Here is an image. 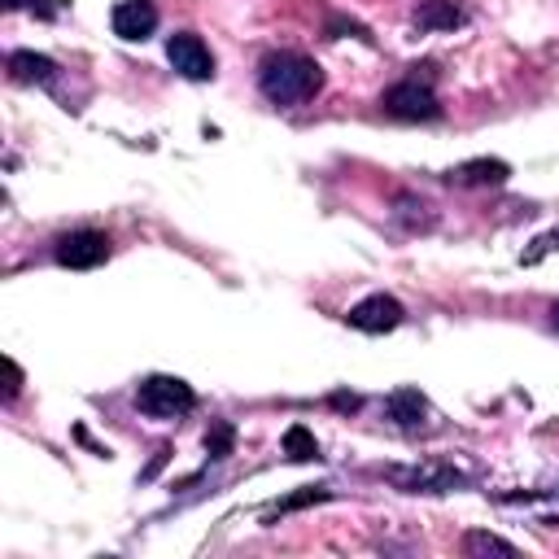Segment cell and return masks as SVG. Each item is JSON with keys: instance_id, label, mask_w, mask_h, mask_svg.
I'll use <instances>...</instances> for the list:
<instances>
[{"instance_id": "cell-20", "label": "cell", "mask_w": 559, "mask_h": 559, "mask_svg": "<svg viewBox=\"0 0 559 559\" xmlns=\"http://www.w3.org/2000/svg\"><path fill=\"white\" fill-rule=\"evenodd\" d=\"M332 406H341V411H354V406H358V397H354V393H336V397H332Z\"/></svg>"}, {"instance_id": "cell-17", "label": "cell", "mask_w": 559, "mask_h": 559, "mask_svg": "<svg viewBox=\"0 0 559 559\" xmlns=\"http://www.w3.org/2000/svg\"><path fill=\"white\" fill-rule=\"evenodd\" d=\"M323 498H328V489H314V485H310L306 493H297V498H284V502H280V511H293V507H306V502H323Z\"/></svg>"}, {"instance_id": "cell-11", "label": "cell", "mask_w": 559, "mask_h": 559, "mask_svg": "<svg viewBox=\"0 0 559 559\" xmlns=\"http://www.w3.org/2000/svg\"><path fill=\"white\" fill-rule=\"evenodd\" d=\"M393 480L402 485V489H411V493H445V489H454L463 476L459 472H450V467H424V472H393Z\"/></svg>"}, {"instance_id": "cell-2", "label": "cell", "mask_w": 559, "mask_h": 559, "mask_svg": "<svg viewBox=\"0 0 559 559\" xmlns=\"http://www.w3.org/2000/svg\"><path fill=\"white\" fill-rule=\"evenodd\" d=\"M135 406L144 415H153V419H179V415H188L197 406V389L188 380H179V376H162L157 371V376H144L140 380Z\"/></svg>"}, {"instance_id": "cell-7", "label": "cell", "mask_w": 559, "mask_h": 559, "mask_svg": "<svg viewBox=\"0 0 559 559\" xmlns=\"http://www.w3.org/2000/svg\"><path fill=\"white\" fill-rule=\"evenodd\" d=\"M109 26L118 39H148L157 31V4L153 0H118L109 13Z\"/></svg>"}, {"instance_id": "cell-10", "label": "cell", "mask_w": 559, "mask_h": 559, "mask_svg": "<svg viewBox=\"0 0 559 559\" xmlns=\"http://www.w3.org/2000/svg\"><path fill=\"white\" fill-rule=\"evenodd\" d=\"M384 415H389L397 428H419V424H424V415H428V402H424V393H419V389L402 384V389H393V393L384 397Z\"/></svg>"}, {"instance_id": "cell-16", "label": "cell", "mask_w": 559, "mask_h": 559, "mask_svg": "<svg viewBox=\"0 0 559 559\" xmlns=\"http://www.w3.org/2000/svg\"><path fill=\"white\" fill-rule=\"evenodd\" d=\"M9 9H26V13H35V17H57V0H4Z\"/></svg>"}, {"instance_id": "cell-21", "label": "cell", "mask_w": 559, "mask_h": 559, "mask_svg": "<svg viewBox=\"0 0 559 559\" xmlns=\"http://www.w3.org/2000/svg\"><path fill=\"white\" fill-rule=\"evenodd\" d=\"M550 314H555V328H559V301H555V310H550Z\"/></svg>"}, {"instance_id": "cell-4", "label": "cell", "mask_w": 559, "mask_h": 559, "mask_svg": "<svg viewBox=\"0 0 559 559\" xmlns=\"http://www.w3.org/2000/svg\"><path fill=\"white\" fill-rule=\"evenodd\" d=\"M380 105H384L389 118H402V122H432V118H441V105H437L432 87L419 83V79L393 83V87L380 96Z\"/></svg>"}, {"instance_id": "cell-13", "label": "cell", "mask_w": 559, "mask_h": 559, "mask_svg": "<svg viewBox=\"0 0 559 559\" xmlns=\"http://www.w3.org/2000/svg\"><path fill=\"white\" fill-rule=\"evenodd\" d=\"M284 454H288V459H297V463L319 459V441H314V432H310L306 424H293V428L284 432Z\"/></svg>"}, {"instance_id": "cell-8", "label": "cell", "mask_w": 559, "mask_h": 559, "mask_svg": "<svg viewBox=\"0 0 559 559\" xmlns=\"http://www.w3.org/2000/svg\"><path fill=\"white\" fill-rule=\"evenodd\" d=\"M441 179H445V183H454V188H498V183H507V179H511V166H507V162H498V157H472V162L450 166Z\"/></svg>"}, {"instance_id": "cell-6", "label": "cell", "mask_w": 559, "mask_h": 559, "mask_svg": "<svg viewBox=\"0 0 559 559\" xmlns=\"http://www.w3.org/2000/svg\"><path fill=\"white\" fill-rule=\"evenodd\" d=\"M345 323H349V328H358V332H371V336L393 332V328L402 323V301H397V297H389V293H371V297H362V301H354V306H349Z\"/></svg>"}, {"instance_id": "cell-3", "label": "cell", "mask_w": 559, "mask_h": 559, "mask_svg": "<svg viewBox=\"0 0 559 559\" xmlns=\"http://www.w3.org/2000/svg\"><path fill=\"white\" fill-rule=\"evenodd\" d=\"M52 258L57 266H70V271H92L109 258V236L96 231V227H74V231H61L52 240Z\"/></svg>"}, {"instance_id": "cell-9", "label": "cell", "mask_w": 559, "mask_h": 559, "mask_svg": "<svg viewBox=\"0 0 559 559\" xmlns=\"http://www.w3.org/2000/svg\"><path fill=\"white\" fill-rule=\"evenodd\" d=\"M9 74L17 83H39V87H52L57 83V61L44 57V52H31V48H17L9 52Z\"/></svg>"}, {"instance_id": "cell-15", "label": "cell", "mask_w": 559, "mask_h": 559, "mask_svg": "<svg viewBox=\"0 0 559 559\" xmlns=\"http://www.w3.org/2000/svg\"><path fill=\"white\" fill-rule=\"evenodd\" d=\"M463 550L467 555H515V546L502 542V537H493V533H467L463 537Z\"/></svg>"}, {"instance_id": "cell-1", "label": "cell", "mask_w": 559, "mask_h": 559, "mask_svg": "<svg viewBox=\"0 0 559 559\" xmlns=\"http://www.w3.org/2000/svg\"><path fill=\"white\" fill-rule=\"evenodd\" d=\"M323 87V70L314 57L297 48H275L258 61V92L271 105H301Z\"/></svg>"}, {"instance_id": "cell-18", "label": "cell", "mask_w": 559, "mask_h": 559, "mask_svg": "<svg viewBox=\"0 0 559 559\" xmlns=\"http://www.w3.org/2000/svg\"><path fill=\"white\" fill-rule=\"evenodd\" d=\"M555 245H559V231H550V236H542V240H537V249H528V253H524V262H537V258H542V253H550Z\"/></svg>"}, {"instance_id": "cell-12", "label": "cell", "mask_w": 559, "mask_h": 559, "mask_svg": "<svg viewBox=\"0 0 559 559\" xmlns=\"http://www.w3.org/2000/svg\"><path fill=\"white\" fill-rule=\"evenodd\" d=\"M463 9L454 4V0H424L419 9H415V26L419 31H454V26H463Z\"/></svg>"}, {"instance_id": "cell-14", "label": "cell", "mask_w": 559, "mask_h": 559, "mask_svg": "<svg viewBox=\"0 0 559 559\" xmlns=\"http://www.w3.org/2000/svg\"><path fill=\"white\" fill-rule=\"evenodd\" d=\"M231 445H236V428H231L227 419H214L210 432H205V450H210V459H227Z\"/></svg>"}, {"instance_id": "cell-5", "label": "cell", "mask_w": 559, "mask_h": 559, "mask_svg": "<svg viewBox=\"0 0 559 559\" xmlns=\"http://www.w3.org/2000/svg\"><path fill=\"white\" fill-rule=\"evenodd\" d=\"M166 57H170L175 74H183V79H192V83L214 79V52H210V44H205L197 31H175V35L166 39Z\"/></svg>"}, {"instance_id": "cell-19", "label": "cell", "mask_w": 559, "mask_h": 559, "mask_svg": "<svg viewBox=\"0 0 559 559\" xmlns=\"http://www.w3.org/2000/svg\"><path fill=\"white\" fill-rule=\"evenodd\" d=\"M17 389H22V371H17L13 362H9V402L17 397Z\"/></svg>"}]
</instances>
